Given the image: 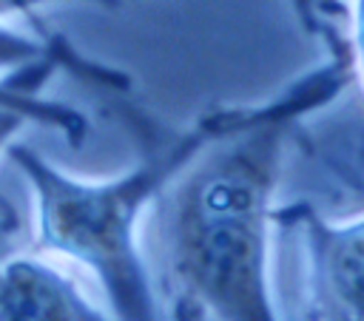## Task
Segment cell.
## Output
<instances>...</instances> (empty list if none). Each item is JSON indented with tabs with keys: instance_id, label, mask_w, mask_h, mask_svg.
Returning <instances> with one entry per match:
<instances>
[{
	"instance_id": "1",
	"label": "cell",
	"mask_w": 364,
	"mask_h": 321,
	"mask_svg": "<svg viewBox=\"0 0 364 321\" xmlns=\"http://www.w3.org/2000/svg\"><path fill=\"white\" fill-rule=\"evenodd\" d=\"M318 105L301 80L259 116L205 145L156 196L159 276L179 307L199 304L219 321H279L267 284L270 193L287 125Z\"/></svg>"
},
{
	"instance_id": "2",
	"label": "cell",
	"mask_w": 364,
	"mask_h": 321,
	"mask_svg": "<svg viewBox=\"0 0 364 321\" xmlns=\"http://www.w3.org/2000/svg\"><path fill=\"white\" fill-rule=\"evenodd\" d=\"M225 134H230L225 114H213L185 134L151 136L142 165L105 182L74 179L28 145H9V156L34 193V250L91 270L117 321H159L139 247L142 219L154 196L210 139Z\"/></svg>"
},
{
	"instance_id": "3",
	"label": "cell",
	"mask_w": 364,
	"mask_h": 321,
	"mask_svg": "<svg viewBox=\"0 0 364 321\" xmlns=\"http://www.w3.org/2000/svg\"><path fill=\"white\" fill-rule=\"evenodd\" d=\"M299 222L307 233L316 318L364 321V219L333 227L301 207Z\"/></svg>"
},
{
	"instance_id": "4",
	"label": "cell",
	"mask_w": 364,
	"mask_h": 321,
	"mask_svg": "<svg viewBox=\"0 0 364 321\" xmlns=\"http://www.w3.org/2000/svg\"><path fill=\"white\" fill-rule=\"evenodd\" d=\"M0 321H111L46 253L0 261Z\"/></svg>"
},
{
	"instance_id": "5",
	"label": "cell",
	"mask_w": 364,
	"mask_h": 321,
	"mask_svg": "<svg viewBox=\"0 0 364 321\" xmlns=\"http://www.w3.org/2000/svg\"><path fill=\"white\" fill-rule=\"evenodd\" d=\"M71 48L65 43H54V40H40V37H26L20 31H11L3 20H0V74L6 71H26L43 60H57L60 65H65Z\"/></svg>"
},
{
	"instance_id": "6",
	"label": "cell",
	"mask_w": 364,
	"mask_h": 321,
	"mask_svg": "<svg viewBox=\"0 0 364 321\" xmlns=\"http://www.w3.org/2000/svg\"><path fill=\"white\" fill-rule=\"evenodd\" d=\"M31 116L20 108H11V105H0V151H6L14 139V134L28 122Z\"/></svg>"
},
{
	"instance_id": "7",
	"label": "cell",
	"mask_w": 364,
	"mask_h": 321,
	"mask_svg": "<svg viewBox=\"0 0 364 321\" xmlns=\"http://www.w3.org/2000/svg\"><path fill=\"white\" fill-rule=\"evenodd\" d=\"M353 62L364 80V0H355L353 6Z\"/></svg>"
},
{
	"instance_id": "8",
	"label": "cell",
	"mask_w": 364,
	"mask_h": 321,
	"mask_svg": "<svg viewBox=\"0 0 364 321\" xmlns=\"http://www.w3.org/2000/svg\"><path fill=\"white\" fill-rule=\"evenodd\" d=\"M299 23L307 31H318L321 34V11H318V0H290Z\"/></svg>"
}]
</instances>
